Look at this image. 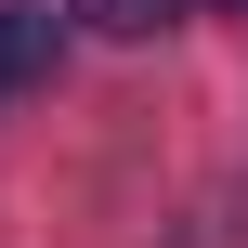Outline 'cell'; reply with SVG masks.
Listing matches in <instances>:
<instances>
[{"instance_id":"6da1fadb","label":"cell","mask_w":248,"mask_h":248,"mask_svg":"<svg viewBox=\"0 0 248 248\" xmlns=\"http://www.w3.org/2000/svg\"><path fill=\"white\" fill-rule=\"evenodd\" d=\"M52 65V13H26V0H0V92H26Z\"/></svg>"},{"instance_id":"7a4b0ae2","label":"cell","mask_w":248,"mask_h":248,"mask_svg":"<svg viewBox=\"0 0 248 248\" xmlns=\"http://www.w3.org/2000/svg\"><path fill=\"white\" fill-rule=\"evenodd\" d=\"M78 26H105V39H144V26H170V0H78Z\"/></svg>"},{"instance_id":"3957f363","label":"cell","mask_w":248,"mask_h":248,"mask_svg":"<svg viewBox=\"0 0 248 248\" xmlns=\"http://www.w3.org/2000/svg\"><path fill=\"white\" fill-rule=\"evenodd\" d=\"M235 13H248V0H235Z\"/></svg>"}]
</instances>
